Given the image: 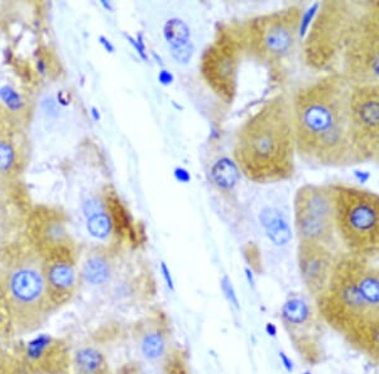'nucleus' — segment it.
Listing matches in <instances>:
<instances>
[{
  "instance_id": "f257e3e1",
  "label": "nucleus",
  "mask_w": 379,
  "mask_h": 374,
  "mask_svg": "<svg viewBox=\"0 0 379 374\" xmlns=\"http://www.w3.org/2000/svg\"><path fill=\"white\" fill-rule=\"evenodd\" d=\"M353 85L341 73H325L292 94L297 154L312 164H359L350 133Z\"/></svg>"
},
{
  "instance_id": "f03ea898",
  "label": "nucleus",
  "mask_w": 379,
  "mask_h": 374,
  "mask_svg": "<svg viewBox=\"0 0 379 374\" xmlns=\"http://www.w3.org/2000/svg\"><path fill=\"white\" fill-rule=\"evenodd\" d=\"M292 95L272 96L239 127L234 159L239 171L258 184L280 183L296 171Z\"/></svg>"
},
{
  "instance_id": "7ed1b4c3",
  "label": "nucleus",
  "mask_w": 379,
  "mask_h": 374,
  "mask_svg": "<svg viewBox=\"0 0 379 374\" xmlns=\"http://www.w3.org/2000/svg\"><path fill=\"white\" fill-rule=\"evenodd\" d=\"M315 301L324 323L355 348L366 330L379 320V266L339 254L328 289Z\"/></svg>"
},
{
  "instance_id": "20e7f679",
  "label": "nucleus",
  "mask_w": 379,
  "mask_h": 374,
  "mask_svg": "<svg viewBox=\"0 0 379 374\" xmlns=\"http://www.w3.org/2000/svg\"><path fill=\"white\" fill-rule=\"evenodd\" d=\"M335 229L345 252L372 261L379 257V194L375 192L331 184Z\"/></svg>"
},
{
  "instance_id": "39448f33",
  "label": "nucleus",
  "mask_w": 379,
  "mask_h": 374,
  "mask_svg": "<svg viewBox=\"0 0 379 374\" xmlns=\"http://www.w3.org/2000/svg\"><path fill=\"white\" fill-rule=\"evenodd\" d=\"M364 1H324L302 45L305 64L317 72L338 73Z\"/></svg>"
},
{
  "instance_id": "423d86ee",
  "label": "nucleus",
  "mask_w": 379,
  "mask_h": 374,
  "mask_svg": "<svg viewBox=\"0 0 379 374\" xmlns=\"http://www.w3.org/2000/svg\"><path fill=\"white\" fill-rule=\"evenodd\" d=\"M303 20L300 6L278 9L248 20L244 27L247 53L270 70H280L294 57Z\"/></svg>"
},
{
  "instance_id": "0eeeda50",
  "label": "nucleus",
  "mask_w": 379,
  "mask_h": 374,
  "mask_svg": "<svg viewBox=\"0 0 379 374\" xmlns=\"http://www.w3.org/2000/svg\"><path fill=\"white\" fill-rule=\"evenodd\" d=\"M338 73L353 86H379V0L364 1Z\"/></svg>"
},
{
  "instance_id": "6e6552de",
  "label": "nucleus",
  "mask_w": 379,
  "mask_h": 374,
  "mask_svg": "<svg viewBox=\"0 0 379 374\" xmlns=\"http://www.w3.org/2000/svg\"><path fill=\"white\" fill-rule=\"evenodd\" d=\"M244 53V27L228 24L219 29L201 58L200 71L205 82L226 103L233 101L237 92L239 64Z\"/></svg>"
},
{
  "instance_id": "1a4fd4ad",
  "label": "nucleus",
  "mask_w": 379,
  "mask_h": 374,
  "mask_svg": "<svg viewBox=\"0 0 379 374\" xmlns=\"http://www.w3.org/2000/svg\"><path fill=\"white\" fill-rule=\"evenodd\" d=\"M294 218L298 241L331 247L338 237L331 187L316 184L300 187L294 199Z\"/></svg>"
},
{
  "instance_id": "9d476101",
  "label": "nucleus",
  "mask_w": 379,
  "mask_h": 374,
  "mask_svg": "<svg viewBox=\"0 0 379 374\" xmlns=\"http://www.w3.org/2000/svg\"><path fill=\"white\" fill-rule=\"evenodd\" d=\"M350 133L359 164L379 160V86H353Z\"/></svg>"
},
{
  "instance_id": "9b49d317",
  "label": "nucleus",
  "mask_w": 379,
  "mask_h": 374,
  "mask_svg": "<svg viewBox=\"0 0 379 374\" xmlns=\"http://www.w3.org/2000/svg\"><path fill=\"white\" fill-rule=\"evenodd\" d=\"M7 289L14 312L25 323H36L48 305H52L42 264L39 265L34 260L23 261L13 266L8 275Z\"/></svg>"
},
{
  "instance_id": "f8f14e48",
  "label": "nucleus",
  "mask_w": 379,
  "mask_h": 374,
  "mask_svg": "<svg viewBox=\"0 0 379 374\" xmlns=\"http://www.w3.org/2000/svg\"><path fill=\"white\" fill-rule=\"evenodd\" d=\"M338 256L339 254H335L331 247L322 243L298 242L297 264L300 276L303 285L315 300L328 289Z\"/></svg>"
},
{
  "instance_id": "ddd939ff",
  "label": "nucleus",
  "mask_w": 379,
  "mask_h": 374,
  "mask_svg": "<svg viewBox=\"0 0 379 374\" xmlns=\"http://www.w3.org/2000/svg\"><path fill=\"white\" fill-rule=\"evenodd\" d=\"M282 323L294 342L296 350L310 364L322 361V324L324 323L317 309L306 305L301 310L282 317Z\"/></svg>"
},
{
  "instance_id": "4468645a",
  "label": "nucleus",
  "mask_w": 379,
  "mask_h": 374,
  "mask_svg": "<svg viewBox=\"0 0 379 374\" xmlns=\"http://www.w3.org/2000/svg\"><path fill=\"white\" fill-rule=\"evenodd\" d=\"M42 268L51 304H64L70 300L78 282L72 247L46 254Z\"/></svg>"
},
{
  "instance_id": "2eb2a0df",
  "label": "nucleus",
  "mask_w": 379,
  "mask_h": 374,
  "mask_svg": "<svg viewBox=\"0 0 379 374\" xmlns=\"http://www.w3.org/2000/svg\"><path fill=\"white\" fill-rule=\"evenodd\" d=\"M34 236L45 254L61 248L72 247L64 218L58 210H45L37 213Z\"/></svg>"
},
{
  "instance_id": "dca6fc26",
  "label": "nucleus",
  "mask_w": 379,
  "mask_h": 374,
  "mask_svg": "<svg viewBox=\"0 0 379 374\" xmlns=\"http://www.w3.org/2000/svg\"><path fill=\"white\" fill-rule=\"evenodd\" d=\"M86 229L89 235L97 240H105L113 231V218L103 204L97 199H90L85 203Z\"/></svg>"
},
{
  "instance_id": "f3484780",
  "label": "nucleus",
  "mask_w": 379,
  "mask_h": 374,
  "mask_svg": "<svg viewBox=\"0 0 379 374\" xmlns=\"http://www.w3.org/2000/svg\"><path fill=\"white\" fill-rule=\"evenodd\" d=\"M81 276L88 285H105L111 278V264L109 257L103 252L89 254L83 264Z\"/></svg>"
},
{
  "instance_id": "a211bd4d",
  "label": "nucleus",
  "mask_w": 379,
  "mask_h": 374,
  "mask_svg": "<svg viewBox=\"0 0 379 374\" xmlns=\"http://www.w3.org/2000/svg\"><path fill=\"white\" fill-rule=\"evenodd\" d=\"M78 374H105L106 361L100 350L91 347L78 349L74 358Z\"/></svg>"
},
{
  "instance_id": "6ab92c4d",
  "label": "nucleus",
  "mask_w": 379,
  "mask_h": 374,
  "mask_svg": "<svg viewBox=\"0 0 379 374\" xmlns=\"http://www.w3.org/2000/svg\"><path fill=\"white\" fill-rule=\"evenodd\" d=\"M262 222L264 229L267 231V235L270 237V241L277 246L287 245L291 238L289 226L287 223L283 222L282 220L273 213H263L262 215Z\"/></svg>"
},
{
  "instance_id": "aec40b11",
  "label": "nucleus",
  "mask_w": 379,
  "mask_h": 374,
  "mask_svg": "<svg viewBox=\"0 0 379 374\" xmlns=\"http://www.w3.org/2000/svg\"><path fill=\"white\" fill-rule=\"evenodd\" d=\"M142 353L148 361H157L166 352V339L160 330L149 331L143 336L141 343Z\"/></svg>"
},
{
  "instance_id": "412c9836",
  "label": "nucleus",
  "mask_w": 379,
  "mask_h": 374,
  "mask_svg": "<svg viewBox=\"0 0 379 374\" xmlns=\"http://www.w3.org/2000/svg\"><path fill=\"white\" fill-rule=\"evenodd\" d=\"M355 349L368 355L379 366V320L372 324L360 338Z\"/></svg>"
},
{
  "instance_id": "4be33fe9",
  "label": "nucleus",
  "mask_w": 379,
  "mask_h": 374,
  "mask_svg": "<svg viewBox=\"0 0 379 374\" xmlns=\"http://www.w3.org/2000/svg\"><path fill=\"white\" fill-rule=\"evenodd\" d=\"M238 171L237 164H233L232 161H229L228 159H224V160L219 161L218 164L214 166L212 177L220 187L229 188L237 182Z\"/></svg>"
},
{
  "instance_id": "5701e85b",
  "label": "nucleus",
  "mask_w": 379,
  "mask_h": 374,
  "mask_svg": "<svg viewBox=\"0 0 379 374\" xmlns=\"http://www.w3.org/2000/svg\"><path fill=\"white\" fill-rule=\"evenodd\" d=\"M15 165V150L12 143L0 139V174H8Z\"/></svg>"
},
{
  "instance_id": "b1692460",
  "label": "nucleus",
  "mask_w": 379,
  "mask_h": 374,
  "mask_svg": "<svg viewBox=\"0 0 379 374\" xmlns=\"http://www.w3.org/2000/svg\"><path fill=\"white\" fill-rule=\"evenodd\" d=\"M221 289L224 292L225 298L228 299V301L230 303V305L234 306L237 310H240L238 295H237V292H235V289L233 286L232 281L228 276H224L221 280Z\"/></svg>"
},
{
  "instance_id": "393cba45",
  "label": "nucleus",
  "mask_w": 379,
  "mask_h": 374,
  "mask_svg": "<svg viewBox=\"0 0 379 374\" xmlns=\"http://www.w3.org/2000/svg\"><path fill=\"white\" fill-rule=\"evenodd\" d=\"M161 270H162V275H163V279H165V281H166V284H167L168 289H170L171 292H174V280H172V276H171V273H170V270H168L167 265H166L165 262H162Z\"/></svg>"
},
{
  "instance_id": "a878e982",
  "label": "nucleus",
  "mask_w": 379,
  "mask_h": 374,
  "mask_svg": "<svg viewBox=\"0 0 379 374\" xmlns=\"http://www.w3.org/2000/svg\"><path fill=\"white\" fill-rule=\"evenodd\" d=\"M280 359H281V363H282L283 368L286 369V372L292 373L294 372V363L291 361L289 355L286 354L284 352H280Z\"/></svg>"
},
{
  "instance_id": "bb28decb",
  "label": "nucleus",
  "mask_w": 379,
  "mask_h": 374,
  "mask_svg": "<svg viewBox=\"0 0 379 374\" xmlns=\"http://www.w3.org/2000/svg\"><path fill=\"white\" fill-rule=\"evenodd\" d=\"M266 333H267L268 336H273V338H275V336H277V333H278L276 325L272 323L266 324Z\"/></svg>"
},
{
  "instance_id": "cd10ccee",
  "label": "nucleus",
  "mask_w": 379,
  "mask_h": 374,
  "mask_svg": "<svg viewBox=\"0 0 379 374\" xmlns=\"http://www.w3.org/2000/svg\"><path fill=\"white\" fill-rule=\"evenodd\" d=\"M245 273H247V278H248V281L251 286H254V279H253V275H251V271L249 268H245Z\"/></svg>"
},
{
  "instance_id": "c85d7f7f",
  "label": "nucleus",
  "mask_w": 379,
  "mask_h": 374,
  "mask_svg": "<svg viewBox=\"0 0 379 374\" xmlns=\"http://www.w3.org/2000/svg\"><path fill=\"white\" fill-rule=\"evenodd\" d=\"M302 374H311V373H310V372H303V373Z\"/></svg>"
},
{
  "instance_id": "c756f323",
  "label": "nucleus",
  "mask_w": 379,
  "mask_h": 374,
  "mask_svg": "<svg viewBox=\"0 0 379 374\" xmlns=\"http://www.w3.org/2000/svg\"><path fill=\"white\" fill-rule=\"evenodd\" d=\"M377 164H379V160H378V161H377Z\"/></svg>"
}]
</instances>
